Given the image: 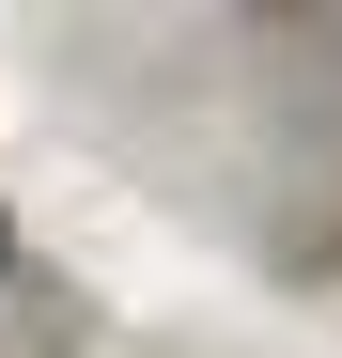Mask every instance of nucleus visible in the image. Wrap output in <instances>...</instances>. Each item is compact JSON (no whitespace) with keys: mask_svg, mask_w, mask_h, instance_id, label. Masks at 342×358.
<instances>
[{"mask_svg":"<svg viewBox=\"0 0 342 358\" xmlns=\"http://www.w3.org/2000/svg\"><path fill=\"white\" fill-rule=\"evenodd\" d=\"M0 265H16V234H0Z\"/></svg>","mask_w":342,"mask_h":358,"instance_id":"f257e3e1","label":"nucleus"}]
</instances>
